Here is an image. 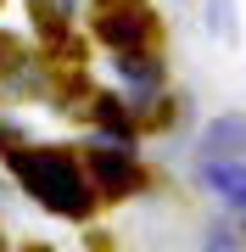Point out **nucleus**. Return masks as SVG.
I'll return each instance as SVG.
<instances>
[{"label": "nucleus", "instance_id": "obj_6", "mask_svg": "<svg viewBox=\"0 0 246 252\" xmlns=\"http://www.w3.org/2000/svg\"><path fill=\"white\" fill-rule=\"evenodd\" d=\"M207 23L219 28V39H235V23H229V0H213V6H207Z\"/></svg>", "mask_w": 246, "mask_h": 252}, {"label": "nucleus", "instance_id": "obj_1", "mask_svg": "<svg viewBox=\"0 0 246 252\" xmlns=\"http://www.w3.org/2000/svg\"><path fill=\"white\" fill-rule=\"evenodd\" d=\"M11 174L34 190L51 213L62 219H84L95 207V190H90V174L79 168L73 152H56V146H39V152H11Z\"/></svg>", "mask_w": 246, "mask_h": 252}, {"label": "nucleus", "instance_id": "obj_7", "mask_svg": "<svg viewBox=\"0 0 246 252\" xmlns=\"http://www.w3.org/2000/svg\"><path fill=\"white\" fill-rule=\"evenodd\" d=\"M101 124H107L112 135H123V140H129V118L118 112V101H101Z\"/></svg>", "mask_w": 246, "mask_h": 252}, {"label": "nucleus", "instance_id": "obj_2", "mask_svg": "<svg viewBox=\"0 0 246 252\" xmlns=\"http://www.w3.org/2000/svg\"><path fill=\"white\" fill-rule=\"evenodd\" d=\"M90 190H95V196H129V190H140V168H135V157L118 152V146H101V152H90Z\"/></svg>", "mask_w": 246, "mask_h": 252}, {"label": "nucleus", "instance_id": "obj_3", "mask_svg": "<svg viewBox=\"0 0 246 252\" xmlns=\"http://www.w3.org/2000/svg\"><path fill=\"white\" fill-rule=\"evenodd\" d=\"M101 39L118 45V51H140L151 39V17L146 11H107V17H101Z\"/></svg>", "mask_w": 246, "mask_h": 252}, {"label": "nucleus", "instance_id": "obj_5", "mask_svg": "<svg viewBox=\"0 0 246 252\" xmlns=\"http://www.w3.org/2000/svg\"><path fill=\"white\" fill-rule=\"evenodd\" d=\"M207 174H213V185H219L229 202L246 207V168H235V162H207Z\"/></svg>", "mask_w": 246, "mask_h": 252}, {"label": "nucleus", "instance_id": "obj_4", "mask_svg": "<svg viewBox=\"0 0 246 252\" xmlns=\"http://www.w3.org/2000/svg\"><path fill=\"white\" fill-rule=\"evenodd\" d=\"M201 152H207V157H235V152H246V118H213L207 135H201Z\"/></svg>", "mask_w": 246, "mask_h": 252}]
</instances>
